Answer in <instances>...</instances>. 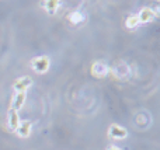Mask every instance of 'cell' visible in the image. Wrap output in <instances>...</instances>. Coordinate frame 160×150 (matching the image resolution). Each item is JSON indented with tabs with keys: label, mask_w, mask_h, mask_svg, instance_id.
Segmentation results:
<instances>
[{
	"label": "cell",
	"mask_w": 160,
	"mask_h": 150,
	"mask_svg": "<svg viewBox=\"0 0 160 150\" xmlns=\"http://www.w3.org/2000/svg\"><path fill=\"white\" fill-rule=\"evenodd\" d=\"M51 66V62L48 56H38V58H34L31 60V67L32 70H35L37 73H45Z\"/></svg>",
	"instance_id": "obj_1"
},
{
	"label": "cell",
	"mask_w": 160,
	"mask_h": 150,
	"mask_svg": "<svg viewBox=\"0 0 160 150\" xmlns=\"http://www.w3.org/2000/svg\"><path fill=\"white\" fill-rule=\"evenodd\" d=\"M32 84V79L30 76H22V77H18L16 81H14V90L16 93H25L28 87H31Z\"/></svg>",
	"instance_id": "obj_2"
},
{
	"label": "cell",
	"mask_w": 160,
	"mask_h": 150,
	"mask_svg": "<svg viewBox=\"0 0 160 150\" xmlns=\"http://www.w3.org/2000/svg\"><path fill=\"white\" fill-rule=\"evenodd\" d=\"M108 136L112 138V139L122 140V139H125V138L128 136V132H127V129L122 128L121 125L114 123V125H111L110 129H108Z\"/></svg>",
	"instance_id": "obj_3"
},
{
	"label": "cell",
	"mask_w": 160,
	"mask_h": 150,
	"mask_svg": "<svg viewBox=\"0 0 160 150\" xmlns=\"http://www.w3.org/2000/svg\"><path fill=\"white\" fill-rule=\"evenodd\" d=\"M136 17H138V21H139V22H149V21H152V20L155 18L156 14L153 13L152 8L143 7L141 11H139V14H138Z\"/></svg>",
	"instance_id": "obj_4"
},
{
	"label": "cell",
	"mask_w": 160,
	"mask_h": 150,
	"mask_svg": "<svg viewBox=\"0 0 160 150\" xmlns=\"http://www.w3.org/2000/svg\"><path fill=\"white\" fill-rule=\"evenodd\" d=\"M18 125H20L18 114L14 109H10V112H8V129L10 131H17Z\"/></svg>",
	"instance_id": "obj_5"
},
{
	"label": "cell",
	"mask_w": 160,
	"mask_h": 150,
	"mask_svg": "<svg viewBox=\"0 0 160 150\" xmlns=\"http://www.w3.org/2000/svg\"><path fill=\"white\" fill-rule=\"evenodd\" d=\"M24 101H25V93H16L13 101H11V109L18 111V109L22 107Z\"/></svg>",
	"instance_id": "obj_6"
},
{
	"label": "cell",
	"mask_w": 160,
	"mask_h": 150,
	"mask_svg": "<svg viewBox=\"0 0 160 150\" xmlns=\"http://www.w3.org/2000/svg\"><path fill=\"white\" fill-rule=\"evenodd\" d=\"M16 132H17V133H18L21 138L30 136V135H31V122H30V121H25V122L20 123Z\"/></svg>",
	"instance_id": "obj_7"
},
{
	"label": "cell",
	"mask_w": 160,
	"mask_h": 150,
	"mask_svg": "<svg viewBox=\"0 0 160 150\" xmlns=\"http://www.w3.org/2000/svg\"><path fill=\"white\" fill-rule=\"evenodd\" d=\"M42 8L48 11L49 14H55L56 8L61 6V2H56V0H48V2H41Z\"/></svg>",
	"instance_id": "obj_8"
},
{
	"label": "cell",
	"mask_w": 160,
	"mask_h": 150,
	"mask_svg": "<svg viewBox=\"0 0 160 150\" xmlns=\"http://www.w3.org/2000/svg\"><path fill=\"white\" fill-rule=\"evenodd\" d=\"M91 70H93V73L96 76H98V77H101V76H105L108 72L107 66H105L104 63H101V62H96V63L93 65V67H91Z\"/></svg>",
	"instance_id": "obj_9"
},
{
	"label": "cell",
	"mask_w": 160,
	"mask_h": 150,
	"mask_svg": "<svg viewBox=\"0 0 160 150\" xmlns=\"http://www.w3.org/2000/svg\"><path fill=\"white\" fill-rule=\"evenodd\" d=\"M69 20H70V22H72V24L78 25V24H80V22L83 21V20H84V14L80 13V11H75V13H72L69 16Z\"/></svg>",
	"instance_id": "obj_10"
},
{
	"label": "cell",
	"mask_w": 160,
	"mask_h": 150,
	"mask_svg": "<svg viewBox=\"0 0 160 150\" xmlns=\"http://www.w3.org/2000/svg\"><path fill=\"white\" fill-rule=\"evenodd\" d=\"M138 24H139V21H138V17L136 16H131L127 20V27L128 28H135V27H138Z\"/></svg>",
	"instance_id": "obj_11"
},
{
	"label": "cell",
	"mask_w": 160,
	"mask_h": 150,
	"mask_svg": "<svg viewBox=\"0 0 160 150\" xmlns=\"http://www.w3.org/2000/svg\"><path fill=\"white\" fill-rule=\"evenodd\" d=\"M107 150H122L121 148H117V146H110Z\"/></svg>",
	"instance_id": "obj_12"
}]
</instances>
